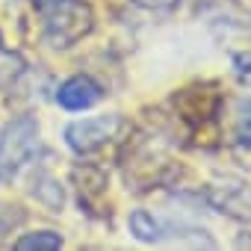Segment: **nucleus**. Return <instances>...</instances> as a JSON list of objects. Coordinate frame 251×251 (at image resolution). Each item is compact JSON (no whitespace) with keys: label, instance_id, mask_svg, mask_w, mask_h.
I'll return each mask as SVG.
<instances>
[{"label":"nucleus","instance_id":"7ed1b4c3","mask_svg":"<svg viewBox=\"0 0 251 251\" xmlns=\"http://www.w3.org/2000/svg\"><path fill=\"white\" fill-rule=\"evenodd\" d=\"M103 98V89L98 80H92L89 74H74L68 77L59 89H56V103L68 112H80V109H89L95 106L98 100Z\"/></svg>","mask_w":251,"mask_h":251},{"label":"nucleus","instance_id":"0eeeda50","mask_svg":"<svg viewBox=\"0 0 251 251\" xmlns=\"http://www.w3.org/2000/svg\"><path fill=\"white\" fill-rule=\"evenodd\" d=\"M233 71H236V77L242 83L251 86V53H236L233 56Z\"/></svg>","mask_w":251,"mask_h":251},{"label":"nucleus","instance_id":"f257e3e1","mask_svg":"<svg viewBox=\"0 0 251 251\" xmlns=\"http://www.w3.org/2000/svg\"><path fill=\"white\" fill-rule=\"evenodd\" d=\"M39 148V121L33 115H21L0 133V183L12 177Z\"/></svg>","mask_w":251,"mask_h":251},{"label":"nucleus","instance_id":"6e6552de","mask_svg":"<svg viewBox=\"0 0 251 251\" xmlns=\"http://www.w3.org/2000/svg\"><path fill=\"white\" fill-rule=\"evenodd\" d=\"M139 6H148V9H172L175 3H180V0H136Z\"/></svg>","mask_w":251,"mask_h":251},{"label":"nucleus","instance_id":"39448f33","mask_svg":"<svg viewBox=\"0 0 251 251\" xmlns=\"http://www.w3.org/2000/svg\"><path fill=\"white\" fill-rule=\"evenodd\" d=\"M65 245V239L56 233V230H36V233H24L18 242H15V248L18 251H30V248H36V251H59Z\"/></svg>","mask_w":251,"mask_h":251},{"label":"nucleus","instance_id":"f03ea898","mask_svg":"<svg viewBox=\"0 0 251 251\" xmlns=\"http://www.w3.org/2000/svg\"><path fill=\"white\" fill-rule=\"evenodd\" d=\"M124 127V118L118 112H109V115H95V118H83V121H71L65 127V142L74 154L80 157H89L100 148H106L118 130Z\"/></svg>","mask_w":251,"mask_h":251},{"label":"nucleus","instance_id":"423d86ee","mask_svg":"<svg viewBox=\"0 0 251 251\" xmlns=\"http://www.w3.org/2000/svg\"><path fill=\"white\" fill-rule=\"evenodd\" d=\"M236 136L239 142H251V98L239 100L236 106Z\"/></svg>","mask_w":251,"mask_h":251},{"label":"nucleus","instance_id":"1a4fd4ad","mask_svg":"<svg viewBox=\"0 0 251 251\" xmlns=\"http://www.w3.org/2000/svg\"><path fill=\"white\" fill-rule=\"evenodd\" d=\"M33 3H36L39 9H59V6L71 3V0H33Z\"/></svg>","mask_w":251,"mask_h":251},{"label":"nucleus","instance_id":"20e7f679","mask_svg":"<svg viewBox=\"0 0 251 251\" xmlns=\"http://www.w3.org/2000/svg\"><path fill=\"white\" fill-rule=\"evenodd\" d=\"M127 227H130V233L139 242H160L163 239V230H166L160 225V219H154L148 210H133L130 219H127Z\"/></svg>","mask_w":251,"mask_h":251}]
</instances>
